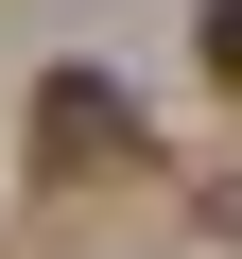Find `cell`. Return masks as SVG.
I'll use <instances>...</instances> for the list:
<instances>
[{
  "mask_svg": "<svg viewBox=\"0 0 242 259\" xmlns=\"http://www.w3.org/2000/svg\"><path fill=\"white\" fill-rule=\"evenodd\" d=\"M35 173H52V190H104V173H156V121L121 104L104 69H52V87H35Z\"/></svg>",
  "mask_w": 242,
  "mask_h": 259,
  "instance_id": "1",
  "label": "cell"
},
{
  "mask_svg": "<svg viewBox=\"0 0 242 259\" xmlns=\"http://www.w3.org/2000/svg\"><path fill=\"white\" fill-rule=\"evenodd\" d=\"M208 87H242V0H208Z\"/></svg>",
  "mask_w": 242,
  "mask_h": 259,
  "instance_id": "2",
  "label": "cell"
}]
</instances>
